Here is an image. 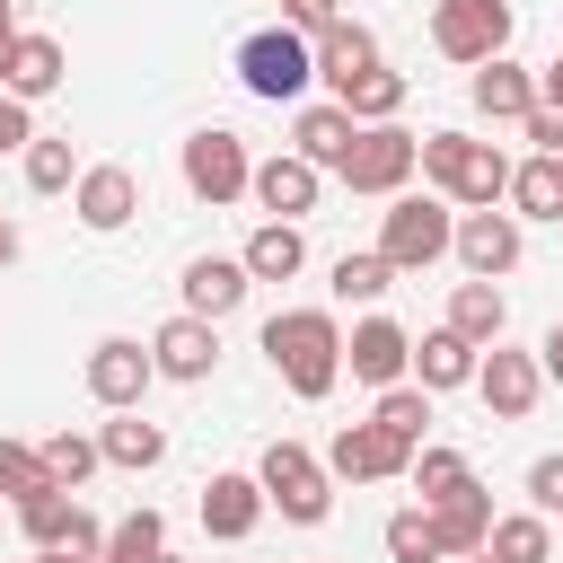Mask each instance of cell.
Here are the masks:
<instances>
[{"label":"cell","mask_w":563,"mask_h":563,"mask_svg":"<svg viewBox=\"0 0 563 563\" xmlns=\"http://www.w3.org/2000/svg\"><path fill=\"white\" fill-rule=\"evenodd\" d=\"M501 325H510V299H501V282H457V290H449V334H457V343L493 352V343H501Z\"/></svg>","instance_id":"obj_23"},{"label":"cell","mask_w":563,"mask_h":563,"mask_svg":"<svg viewBox=\"0 0 563 563\" xmlns=\"http://www.w3.org/2000/svg\"><path fill=\"white\" fill-rule=\"evenodd\" d=\"M35 563H97V554H70V545H44Z\"/></svg>","instance_id":"obj_47"},{"label":"cell","mask_w":563,"mask_h":563,"mask_svg":"<svg viewBox=\"0 0 563 563\" xmlns=\"http://www.w3.org/2000/svg\"><path fill=\"white\" fill-rule=\"evenodd\" d=\"M158 563H176V554H158Z\"/></svg>","instance_id":"obj_50"},{"label":"cell","mask_w":563,"mask_h":563,"mask_svg":"<svg viewBox=\"0 0 563 563\" xmlns=\"http://www.w3.org/2000/svg\"><path fill=\"white\" fill-rule=\"evenodd\" d=\"M413 150H422V141H413L405 123H361L334 176H343L352 194H378V202H387V194H405V185H413Z\"/></svg>","instance_id":"obj_7"},{"label":"cell","mask_w":563,"mask_h":563,"mask_svg":"<svg viewBox=\"0 0 563 563\" xmlns=\"http://www.w3.org/2000/svg\"><path fill=\"white\" fill-rule=\"evenodd\" d=\"M475 554H493V563H554V519L510 510V519H493V528H484V545H475Z\"/></svg>","instance_id":"obj_28"},{"label":"cell","mask_w":563,"mask_h":563,"mask_svg":"<svg viewBox=\"0 0 563 563\" xmlns=\"http://www.w3.org/2000/svg\"><path fill=\"white\" fill-rule=\"evenodd\" d=\"M150 343H132V334H106V343H88V396L106 405V413H141V396H150Z\"/></svg>","instance_id":"obj_9"},{"label":"cell","mask_w":563,"mask_h":563,"mask_svg":"<svg viewBox=\"0 0 563 563\" xmlns=\"http://www.w3.org/2000/svg\"><path fill=\"white\" fill-rule=\"evenodd\" d=\"M475 361H484L475 343H457L449 325H431V334L413 343V387H422V396H440V387H475Z\"/></svg>","instance_id":"obj_24"},{"label":"cell","mask_w":563,"mask_h":563,"mask_svg":"<svg viewBox=\"0 0 563 563\" xmlns=\"http://www.w3.org/2000/svg\"><path fill=\"white\" fill-rule=\"evenodd\" d=\"M405 475H413V484H422V510H431V501H449V493H466V484H475V466H466V457H457V449H440V440H422V449H413V466H405Z\"/></svg>","instance_id":"obj_34"},{"label":"cell","mask_w":563,"mask_h":563,"mask_svg":"<svg viewBox=\"0 0 563 563\" xmlns=\"http://www.w3.org/2000/svg\"><path fill=\"white\" fill-rule=\"evenodd\" d=\"M70 211H79V229L114 238V229L141 211V176H132L123 158H97V167H79V185H70Z\"/></svg>","instance_id":"obj_13"},{"label":"cell","mask_w":563,"mask_h":563,"mask_svg":"<svg viewBox=\"0 0 563 563\" xmlns=\"http://www.w3.org/2000/svg\"><path fill=\"white\" fill-rule=\"evenodd\" d=\"M255 484H264V510H282L290 528H317V519L334 510V475H325V457L299 449V440H273V449L255 457Z\"/></svg>","instance_id":"obj_5"},{"label":"cell","mask_w":563,"mask_h":563,"mask_svg":"<svg viewBox=\"0 0 563 563\" xmlns=\"http://www.w3.org/2000/svg\"><path fill=\"white\" fill-rule=\"evenodd\" d=\"M405 466H413V449L387 440L378 422H343V431L325 440V475H343V484H387V475H405Z\"/></svg>","instance_id":"obj_16"},{"label":"cell","mask_w":563,"mask_h":563,"mask_svg":"<svg viewBox=\"0 0 563 563\" xmlns=\"http://www.w3.org/2000/svg\"><path fill=\"white\" fill-rule=\"evenodd\" d=\"M18 158H26V185H35V194H70V185H79V167H70V141H44V132H35Z\"/></svg>","instance_id":"obj_37"},{"label":"cell","mask_w":563,"mask_h":563,"mask_svg":"<svg viewBox=\"0 0 563 563\" xmlns=\"http://www.w3.org/2000/svg\"><path fill=\"white\" fill-rule=\"evenodd\" d=\"M343 369H352L361 387H405V378H413V334H405L396 317H361V325L343 334Z\"/></svg>","instance_id":"obj_10"},{"label":"cell","mask_w":563,"mask_h":563,"mask_svg":"<svg viewBox=\"0 0 563 563\" xmlns=\"http://www.w3.org/2000/svg\"><path fill=\"white\" fill-rule=\"evenodd\" d=\"M343 18V0H282V26H299V35H325Z\"/></svg>","instance_id":"obj_42"},{"label":"cell","mask_w":563,"mask_h":563,"mask_svg":"<svg viewBox=\"0 0 563 563\" xmlns=\"http://www.w3.org/2000/svg\"><path fill=\"white\" fill-rule=\"evenodd\" d=\"M475 396L493 405V422H528V413H537V396H545V369H537V352H510V343H493V352L475 361Z\"/></svg>","instance_id":"obj_11"},{"label":"cell","mask_w":563,"mask_h":563,"mask_svg":"<svg viewBox=\"0 0 563 563\" xmlns=\"http://www.w3.org/2000/svg\"><path fill=\"white\" fill-rule=\"evenodd\" d=\"M246 176H255V158H246V141H238L229 123H202V132H185V194H194V202L229 211V202L246 194Z\"/></svg>","instance_id":"obj_6"},{"label":"cell","mask_w":563,"mask_h":563,"mask_svg":"<svg viewBox=\"0 0 563 563\" xmlns=\"http://www.w3.org/2000/svg\"><path fill=\"white\" fill-rule=\"evenodd\" d=\"M537 369L563 387V325H545V343H537Z\"/></svg>","instance_id":"obj_44"},{"label":"cell","mask_w":563,"mask_h":563,"mask_svg":"<svg viewBox=\"0 0 563 563\" xmlns=\"http://www.w3.org/2000/svg\"><path fill=\"white\" fill-rule=\"evenodd\" d=\"M18 35H26V26H18V9L0 0V62H9V44H18Z\"/></svg>","instance_id":"obj_46"},{"label":"cell","mask_w":563,"mask_h":563,"mask_svg":"<svg viewBox=\"0 0 563 563\" xmlns=\"http://www.w3.org/2000/svg\"><path fill=\"white\" fill-rule=\"evenodd\" d=\"M246 194H255V211H264V220H308V211H317V194H325V176H317L299 150H273V158H255Z\"/></svg>","instance_id":"obj_12"},{"label":"cell","mask_w":563,"mask_h":563,"mask_svg":"<svg viewBox=\"0 0 563 563\" xmlns=\"http://www.w3.org/2000/svg\"><path fill=\"white\" fill-rule=\"evenodd\" d=\"M0 519H9V501H0Z\"/></svg>","instance_id":"obj_51"},{"label":"cell","mask_w":563,"mask_h":563,"mask_svg":"<svg viewBox=\"0 0 563 563\" xmlns=\"http://www.w3.org/2000/svg\"><path fill=\"white\" fill-rule=\"evenodd\" d=\"M369 422H378L387 440H405V449H422V440H431V396H422L413 378H405V387H378V413H369Z\"/></svg>","instance_id":"obj_32"},{"label":"cell","mask_w":563,"mask_h":563,"mask_svg":"<svg viewBox=\"0 0 563 563\" xmlns=\"http://www.w3.org/2000/svg\"><path fill=\"white\" fill-rule=\"evenodd\" d=\"M519 220L510 211H457V238H449V255L466 264V282H501L510 264H519Z\"/></svg>","instance_id":"obj_14"},{"label":"cell","mask_w":563,"mask_h":563,"mask_svg":"<svg viewBox=\"0 0 563 563\" xmlns=\"http://www.w3.org/2000/svg\"><path fill=\"white\" fill-rule=\"evenodd\" d=\"M264 361L299 405H317L343 378V325L325 308H282V317H264Z\"/></svg>","instance_id":"obj_1"},{"label":"cell","mask_w":563,"mask_h":563,"mask_svg":"<svg viewBox=\"0 0 563 563\" xmlns=\"http://www.w3.org/2000/svg\"><path fill=\"white\" fill-rule=\"evenodd\" d=\"M0 264H18V229L9 220H0Z\"/></svg>","instance_id":"obj_48"},{"label":"cell","mask_w":563,"mask_h":563,"mask_svg":"<svg viewBox=\"0 0 563 563\" xmlns=\"http://www.w3.org/2000/svg\"><path fill=\"white\" fill-rule=\"evenodd\" d=\"M449 238H457V211H449L440 194H387V211H378V255H387L396 273H431V264L449 255Z\"/></svg>","instance_id":"obj_4"},{"label":"cell","mask_w":563,"mask_h":563,"mask_svg":"<svg viewBox=\"0 0 563 563\" xmlns=\"http://www.w3.org/2000/svg\"><path fill=\"white\" fill-rule=\"evenodd\" d=\"M466 563H493V554H466Z\"/></svg>","instance_id":"obj_49"},{"label":"cell","mask_w":563,"mask_h":563,"mask_svg":"<svg viewBox=\"0 0 563 563\" xmlns=\"http://www.w3.org/2000/svg\"><path fill=\"white\" fill-rule=\"evenodd\" d=\"M26 493H53V475H44V449H26V440H0V501H26Z\"/></svg>","instance_id":"obj_38"},{"label":"cell","mask_w":563,"mask_h":563,"mask_svg":"<svg viewBox=\"0 0 563 563\" xmlns=\"http://www.w3.org/2000/svg\"><path fill=\"white\" fill-rule=\"evenodd\" d=\"M308 53H317V79H325L334 97H343L361 70H378V35H369L361 18H334L325 35H308Z\"/></svg>","instance_id":"obj_18"},{"label":"cell","mask_w":563,"mask_h":563,"mask_svg":"<svg viewBox=\"0 0 563 563\" xmlns=\"http://www.w3.org/2000/svg\"><path fill=\"white\" fill-rule=\"evenodd\" d=\"M431 44H440V62L484 70V62L510 44V0H440V9H431Z\"/></svg>","instance_id":"obj_8"},{"label":"cell","mask_w":563,"mask_h":563,"mask_svg":"<svg viewBox=\"0 0 563 563\" xmlns=\"http://www.w3.org/2000/svg\"><path fill=\"white\" fill-rule=\"evenodd\" d=\"M528 141H537V158H563V106H528V123H519Z\"/></svg>","instance_id":"obj_41"},{"label":"cell","mask_w":563,"mask_h":563,"mask_svg":"<svg viewBox=\"0 0 563 563\" xmlns=\"http://www.w3.org/2000/svg\"><path fill=\"white\" fill-rule=\"evenodd\" d=\"M334 106H343L352 123H396V106H405V70H387V62H378V70H361Z\"/></svg>","instance_id":"obj_31"},{"label":"cell","mask_w":563,"mask_h":563,"mask_svg":"<svg viewBox=\"0 0 563 563\" xmlns=\"http://www.w3.org/2000/svg\"><path fill=\"white\" fill-rule=\"evenodd\" d=\"M97 457H106V466H123V475H150V466L167 457V431H158V422H141V413H114V422L97 431Z\"/></svg>","instance_id":"obj_27"},{"label":"cell","mask_w":563,"mask_h":563,"mask_svg":"<svg viewBox=\"0 0 563 563\" xmlns=\"http://www.w3.org/2000/svg\"><path fill=\"white\" fill-rule=\"evenodd\" d=\"M466 88H475V114H493V123H528V106H537V70H519L510 53H493Z\"/></svg>","instance_id":"obj_22"},{"label":"cell","mask_w":563,"mask_h":563,"mask_svg":"<svg viewBox=\"0 0 563 563\" xmlns=\"http://www.w3.org/2000/svg\"><path fill=\"white\" fill-rule=\"evenodd\" d=\"M528 510H537V519H563V449L528 466Z\"/></svg>","instance_id":"obj_40"},{"label":"cell","mask_w":563,"mask_h":563,"mask_svg":"<svg viewBox=\"0 0 563 563\" xmlns=\"http://www.w3.org/2000/svg\"><path fill=\"white\" fill-rule=\"evenodd\" d=\"M9 519H18V537L44 554V545H70V519H79V493H26V501H9Z\"/></svg>","instance_id":"obj_30"},{"label":"cell","mask_w":563,"mask_h":563,"mask_svg":"<svg viewBox=\"0 0 563 563\" xmlns=\"http://www.w3.org/2000/svg\"><path fill=\"white\" fill-rule=\"evenodd\" d=\"M352 132H361V123H352L343 106H299V123H290V150H299V158H308V167L325 176V167H343Z\"/></svg>","instance_id":"obj_25"},{"label":"cell","mask_w":563,"mask_h":563,"mask_svg":"<svg viewBox=\"0 0 563 563\" xmlns=\"http://www.w3.org/2000/svg\"><path fill=\"white\" fill-rule=\"evenodd\" d=\"M158 554H167V519L141 501L132 519H114V528H106V554H97V563H158Z\"/></svg>","instance_id":"obj_33"},{"label":"cell","mask_w":563,"mask_h":563,"mask_svg":"<svg viewBox=\"0 0 563 563\" xmlns=\"http://www.w3.org/2000/svg\"><path fill=\"white\" fill-rule=\"evenodd\" d=\"M62 70H70V53H62L53 35H18V44H9V62H0V97L35 106V97H53V88H62Z\"/></svg>","instance_id":"obj_19"},{"label":"cell","mask_w":563,"mask_h":563,"mask_svg":"<svg viewBox=\"0 0 563 563\" xmlns=\"http://www.w3.org/2000/svg\"><path fill=\"white\" fill-rule=\"evenodd\" d=\"M246 264L238 255H194L185 264V317H202V325H220V317H238L246 308Z\"/></svg>","instance_id":"obj_17"},{"label":"cell","mask_w":563,"mask_h":563,"mask_svg":"<svg viewBox=\"0 0 563 563\" xmlns=\"http://www.w3.org/2000/svg\"><path fill=\"white\" fill-rule=\"evenodd\" d=\"M26 141H35V114H26L18 97H0V158H9V150H26Z\"/></svg>","instance_id":"obj_43"},{"label":"cell","mask_w":563,"mask_h":563,"mask_svg":"<svg viewBox=\"0 0 563 563\" xmlns=\"http://www.w3.org/2000/svg\"><path fill=\"white\" fill-rule=\"evenodd\" d=\"M537 106H563V53H554V62L537 70Z\"/></svg>","instance_id":"obj_45"},{"label":"cell","mask_w":563,"mask_h":563,"mask_svg":"<svg viewBox=\"0 0 563 563\" xmlns=\"http://www.w3.org/2000/svg\"><path fill=\"white\" fill-rule=\"evenodd\" d=\"M387 290H396V264H387L378 246H369V255H334V299H361V308H369V299H387Z\"/></svg>","instance_id":"obj_35"},{"label":"cell","mask_w":563,"mask_h":563,"mask_svg":"<svg viewBox=\"0 0 563 563\" xmlns=\"http://www.w3.org/2000/svg\"><path fill=\"white\" fill-rule=\"evenodd\" d=\"M422 519H431V537H440V554H449V563H466V554L484 545V528H493V493H484V484H466V493H449V501H431Z\"/></svg>","instance_id":"obj_21"},{"label":"cell","mask_w":563,"mask_h":563,"mask_svg":"<svg viewBox=\"0 0 563 563\" xmlns=\"http://www.w3.org/2000/svg\"><path fill=\"white\" fill-rule=\"evenodd\" d=\"M387 554H396V563H449L422 510H396V519H387Z\"/></svg>","instance_id":"obj_39"},{"label":"cell","mask_w":563,"mask_h":563,"mask_svg":"<svg viewBox=\"0 0 563 563\" xmlns=\"http://www.w3.org/2000/svg\"><path fill=\"white\" fill-rule=\"evenodd\" d=\"M308 79H317V53H308L299 26H255V35L238 44V88L264 97V106H299Z\"/></svg>","instance_id":"obj_3"},{"label":"cell","mask_w":563,"mask_h":563,"mask_svg":"<svg viewBox=\"0 0 563 563\" xmlns=\"http://www.w3.org/2000/svg\"><path fill=\"white\" fill-rule=\"evenodd\" d=\"M501 202H510V220H563V158H519Z\"/></svg>","instance_id":"obj_29"},{"label":"cell","mask_w":563,"mask_h":563,"mask_svg":"<svg viewBox=\"0 0 563 563\" xmlns=\"http://www.w3.org/2000/svg\"><path fill=\"white\" fill-rule=\"evenodd\" d=\"M413 167H422V185L449 202V211H493L501 194H510V158L493 150V141H475V132H422V150H413Z\"/></svg>","instance_id":"obj_2"},{"label":"cell","mask_w":563,"mask_h":563,"mask_svg":"<svg viewBox=\"0 0 563 563\" xmlns=\"http://www.w3.org/2000/svg\"><path fill=\"white\" fill-rule=\"evenodd\" d=\"M255 519H264V484H255V475H211V484H202V528H211L220 545L255 537Z\"/></svg>","instance_id":"obj_20"},{"label":"cell","mask_w":563,"mask_h":563,"mask_svg":"<svg viewBox=\"0 0 563 563\" xmlns=\"http://www.w3.org/2000/svg\"><path fill=\"white\" fill-rule=\"evenodd\" d=\"M150 369L158 378H176V387H202L211 369H220V325H202V317H167L158 334H150Z\"/></svg>","instance_id":"obj_15"},{"label":"cell","mask_w":563,"mask_h":563,"mask_svg":"<svg viewBox=\"0 0 563 563\" xmlns=\"http://www.w3.org/2000/svg\"><path fill=\"white\" fill-rule=\"evenodd\" d=\"M238 264H246V282H290V273L308 264V238H299V220H264V229L238 246Z\"/></svg>","instance_id":"obj_26"},{"label":"cell","mask_w":563,"mask_h":563,"mask_svg":"<svg viewBox=\"0 0 563 563\" xmlns=\"http://www.w3.org/2000/svg\"><path fill=\"white\" fill-rule=\"evenodd\" d=\"M97 466H106V457H97V440H88V431H53V440H44V475H53L62 493H79Z\"/></svg>","instance_id":"obj_36"}]
</instances>
